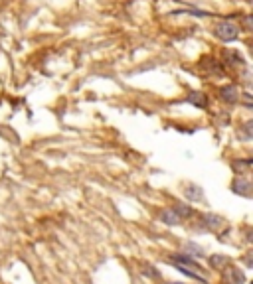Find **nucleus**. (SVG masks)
I'll use <instances>...</instances> for the list:
<instances>
[{
	"label": "nucleus",
	"mask_w": 253,
	"mask_h": 284,
	"mask_svg": "<svg viewBox=\"0 0 253 284\" xmlns=\"http://www.w3.org/2000/svg\"><path fill=\"white\" fill-rule=\"evenodd\" d=\"M216 34L221 42H233L237 36H239V28L231 22H221L218 28H216Z\"/></svg>",
	"instance_id": "obj_1"
},
{
	"label": "nucleus",
	"mask_w": 253,
	"mask_h": 284,
	"mask_svg": "<svg viewBox=\"0 0 253 284\" xmlns=\"http://www.w3.org/2000/svg\"><path fill=\"white\" fill-rule=\"evenodd\" d=\"M223 280L227 284H245V274L239 270V268H233V266H227L223 270Z\"/></svg>",
	"instance_id": "obj_2"
},
{
	"label": "nucleus",
	"mask_w": 253,
	"mask_h": 284,
	"mask_svg": "<svg viewBox=\"0 0 253 284\" xmlns=\"http://www.w3.org/2000/svg\"><path fill=\"white\" fill-rule=\"evenodd\" d=\"M158 219L162 221V223H166V225H178L180 221H182V217L172 209V207H168V209H162L160 213H158Z\"/></svg>",
	"instance_id": "obj_3"
},
{
	"label": "nucleus",
	"mask_w": 253,
	"mask_h": 284,
	"mask_svg": "<svg viewBox=\"0 0 253 284\" xmlns=\"http://www.w3.org/2000/svg\"><path fill=\"white\" fill-rule=\"evenodd\" d=\"M220 97H221L225 103H237V99H239V91H237L235 85H225V87H221Z\"/></svg>",
	"instance_id": "obj_4"
},
{
	"label": "nucleus",
	"mask_w": 253,
	"mask_h": 284,
	"mask_svg": "<svg viewBox=\"0 0 253 284\" xmlns=\"http://www.w3.org/2000/svg\"><path fill=\"white\" fill-rule=\"evenodd\" d=\"M172 260L178 262V266H184V264H186V266H192V268H200V264H198L192 256H188V255H174Z\"/></svg>",
	"instance_id": "obj_5"
},
{
	"label": "nucleus",
	"mask_w": 253,
	"mask_h": 284,
	"mask_svg": "<svg viewBox=\"0 0 253 284\" xmlns=\"http://www.w3.org/2000/svg\"><path fill=\"white\" fill-rule=\"evenodd\" d=\"M204 223L210 227V229H220L223 225V219L220 215H206L204 217Z\"/></svg>",
	"instance_id": "obj_6"
},
{
	"label": "nucleus",
	"mask_w": 253,
	"mask_h": 284,
	"mask_svg": "<svg viewBox=\"0 0 253 284\" xmlns=\"http://www.w3.org/2000/svg\"><path fill=\"white\" fill-rule=\"evenodd\" d=\"M225 59H227V63H231V65H243V57H241L237 52H233V50H227V52H225Z\"/></svg>",
	"instance_id": "obj_7"
},
{
	"label": "nucleus",
	"mask_w": 253,
	"mask_h": 284,
	"mask_svg": "<svg viewBox=\"0 0 253 284\" xmlns=\"http://www.w3.org/2000/svg\"><path fill=\"white\" fill-rule=\"evenodd\" d=\"M227 262H229L227 256H220V255L210 256V264H212V268H221V266H225Z\"/></svg>",
	"instance_id": "obj_8"
},
{
	"label": "nucleus",
	"mask_w": 253,
	"mask_h": 284,
	"mask_svg": "<svg viewBox=\"0 0 253 284\" xmlns=\"http://www.w3.org/2000/svg\"><path fill=\"white\" fill-rule=\"evenodd\" d=\"M188 101H190L192 105H196V107H206V97L200 95V93H190V95H188Z\"/></svg>",
	"instance_id": "obj_9"
},
{
	"label": "nucleus",
	"mask_w": 253,
	"mask_h": 284,
	"mask_svg": "<svg viewBox=\"0 0 253 284\" xmlns=\"http://www.w3.org/2000/svg\"><path fill=\"white\" fill-rule=\"evenodd\" d=\"M180 217H190L192 215V207H188V205H184V203H174V207H172Z\"/></svg>",
	"instance_id": "obj_10"
},
{
	"label": "nucleus",
	"mask_w": 253,
	"mask_h": 284,
	"mask_svg": "<svg viewBox=\"0 0 253 284\" xmlns=\"http://www.w3.org/2000/svg\"><path fill=\"white\" fill-rule=\"evenodd\" d=\"M186 196H188V199H202V190L200 188H196V186H188V190H186Z\"/></svg>",
	"instance_id": "obj_11"
},
{
	"label": "nucleus",
	"mask_w": 253,
	"mask_h": 284,
	"mask_svg": "<svg viewBox=\"0 0 253 284\" xmlns=\"http://www.w3.org/2000/svg\"><path fill=\"white\" fill-rule=\"evenodd\" d=\"M233 188H235V192H239V194H247L245 190H249V182H243V180H237Z\"/></svg>",
	"instance_id": "obj_12"
},
{
	"label": "nucleus",
	"mask_w": 253,
	"mask_h": 284,
	"mask_svg": "<svg viewBox=\"0 0 253 284\" xmlns=\"http://www.w3.org/2000/svg\"><path fill=\"white\" fill-rule=\"evenodd\" d=\"M166 284H184V282H166Z\"/></svg>",
	"instance_id": "obj_13"
}]
</instances>
